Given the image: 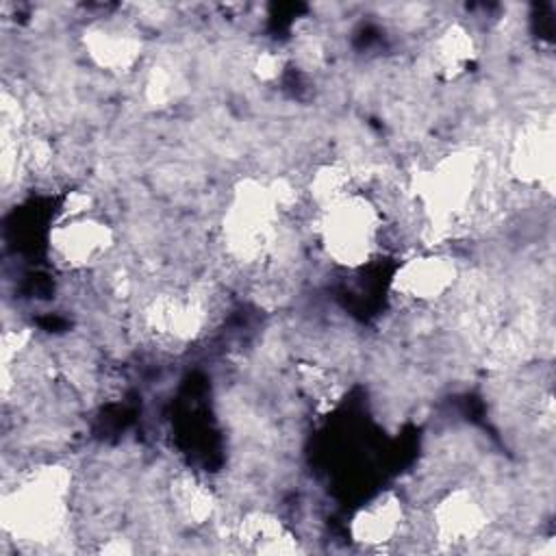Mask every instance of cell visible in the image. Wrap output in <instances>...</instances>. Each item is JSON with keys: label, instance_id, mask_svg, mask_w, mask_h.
<instances>
[{"label": "cell", "instance_id": "1", "mask_svg": "<svg viewBox=\"0 0 556 556\" xmlns=\"http://www.w3.org/2000/svg\"><path fill=\"white\" fill-rule=\"evenodd\" d=\"M282 213L269 182L252 176L237 180L219 222L226 256L241 267H256L267 261L278 243Z\"/></svg>", "mask_w": 556, "mask_h": 556}, {"label": "cell", "instance_id": "2", "mask_svg": "<svg viewBox=\"0 0 556 556\" xmlns=\"http://www.w3.org/2000/svg\"><path fill=\"white\" fill-rule=\"evenodd\" d=\"M72 473L63 465H46L26 476L2 500L4 530L22 541H48L67 515Z\"/></svg>", "mask_w": 556, "mask_h": 556}, {"label": "cell", "instance_id": "3", "mask_svg": "<svg viewBox=\"0 0 556 556\" xmlns=\"http://www.w3.org/2000/svg\"><path fill=\"white\" fill-rule=\"evenodd\" d=\"M317 213V239L328 261L356 269L374 258L380 245L382 215L371 198L354 189Z\"/></svg>", "mask_w": 556, "mask_h": 556}, {"label": "cell", "instance_id": "4", "mask_svg": "<svg viewBox=\"0 0 556 556\" xmlns=\"http://www.w3.org/2000/svg\"><path fill=\"white\" fill-rule=\"evenodd\" d=\"M480 152L463 148L415 174L413 193L432 226L445 228L467 211L480 182Z\"/></svg>", "mask_w": 556, "mask_h": 556}, {"label": "cell", "instance_id": "5", "mask_svg": "<svg viewBox=\"0 0 556 556\" xmlns=\"http://www.w3.org/2000/svg\"><path fill=\"white\" fill-rule=\"evenodd\" d=\"M115 245L113 226L93 211L61 215L48 235L50 258L67 271L89 269Z\"/></svg>", "mask_w": 556, "mask_h": 556}, {"label": "cell", "instance_id": "6", "mask_svg": "<svg viewBox=\"0 0 556 556\" xmlns=\"http://www.w3.org/2000/svg\"><path fill=\"white\" fill-rule=\"evenodd\" d=\"M508 172L519 185L552 191L556 172V141L552 124H523L508 150Z\"/></svg>", "mask_w": 556, "mask_h": 556}, {"label": "cell", "instance_id": "7", "mask_svg": "<svg viewBox=\"0 0 556 556\" xmlns=\"http://www.w3.org/2000/svg\"><path fill=\"white\" fill-rule=\"evenodd\" d=\"M143 324L156 339L182 345L204 330L206 306L191 291H163L146 304Z\"/></svg>", "mask_w": 556, "mask_h": 556}, {"label": "cell", "instance_id": "8", "mask_svg": "<svg viewBox=\"0 0 556 556\" xmlns=\"http://www.w3.org/2000/svg\"><path fill=\"white\" fill-rule=\"evenodd\" d=\"M458 263L443 252H421L406 258L393 274L391 289L417 304H430L445 298L458 280Z\"/></svg>", "mask_w": 556, "mask_h": 556}, {"label": "cell", "instance_id": "9", "mask_svg": "<svg viewBox=\"0 0 556 556\" xmlns=\"http://www.w3.org/2000/svg\"><path fill=\"white\" fill-rule=\"evenodd\" d=\"M80 43L91 65L109 74H126L143 56V37L128 22H91L83 30Z\"/></svg>", "mask_w": 556, "mask_h": 556}, {"label": "cell", "instance_id": "10", "mask_svg": "<svg viewBox=\"0 0 556 556\" xmlns=\"http://www.w3.org/2000/svg\"><path fill=\"white\" fill-rule=\"evenodd\" d=\"M489 526L482 502L467 486L447 491L432 508V530L441 543L460 545L476 541Z\"/></svg>", "mask_w": 556, "mask_h": 556}, {"label": "cell", "instance_id": "11", "mask_svg": "<svg viewBox=\"0 0 556 556\" xmlns=\"http://www.w3.org/2000/svg\"><path fill=\"white\" fill-rule=\"evenodd\" d=\"M404 504L402 500L387 491L363 504L352 521L350 536L365 547H384L397 539L404 526Z\"/></svg>", "mask_w": 556, "mask_h": 556}, {"label": "cell", "instance_id": "12", "mask_svg": "<svg viewBox=\"0 0 556 556\" xmlns=\"http://www.w3.org/2000/svg\"><path fill=\"white\" fill-rule=\"evenodd\" d=\"M237 539L252 554H293L300 549L291 528L269 510H250L237 526Z\"/></svg>", "mask_w": 556, "mask_h": 556}, {"label": "cell", "instance_id": "13", "mask_svg": "<svg viewBox=\"0 0 556 556\" xmlns=\"http://www.w3.org/2000/svg\"><path fill=\"white\" fill-rule=\"evenodd\" d=\"M476 54L478 46L473 35L458 22L441 28L430 46L432 67L447 80L465 74V70L476 61Z\"/></svg>", "mask_w": 556, "mask_h": 556}, {"label": "cell", "instance_id": "14", "mask_svg": "<svg viewBox=\"0 0 556 556\" xmlns=\"http://www.w3.org/2000/svg\"><path fill=\"white\" fill-rule=\"evenodd\" d=\"M169 495H172V506L176 515L191 526H202L211 521L215 515L217 497L213 489L193 476L176 478L172 482Z\"/></svg>", "mask_w": 556, "mask_h": 556}, {"label": "cell", "instance_id": "15", "mask_svg": "<svg viewBox=\"0 0 556 556\" xmlns=\"http://www.w3.org/2000/svg\"><path fill=\"white\" fill-rule=\"evenodd\" d=\"M352 189V174L341 163H324L315 167V172L308 178L306 193L313 200V204L319 208L328 206L330 202L343 198Z\"/></svg>", "mask_w": 556, "mask_h": 556}, {"label": "cell", "instance_id": "16", "mask_svg": "<svg viewBox=\"0 0 556 556\" xmlns=\"http://www.w3.org/2000/svg\"><path fill=\"white\" fill-rule=\"evenodd\" d=\"M176 76L167 72V67H152L143 85L146 100L152 106H167L176 98Z\"/></svg>", "mask_w": 556, "mask_h": 556}, {"label": "cell", "instance_id": "17", "mask_svg": "<svg viewBox=\"0 0 556 556\" xmlns=\"http://www.w3.org/2000/svg\"><path fill=\"white\" fill-rule=\"evenodd\" d=\"M285 59L276 50H261L252 61V74L261 83H271L282 74Z\"/></svg>", "mask_w": 556, "mask_h": 556}]
</instances>
